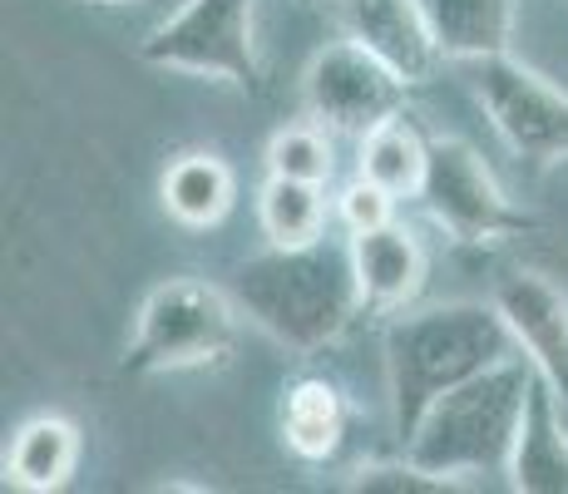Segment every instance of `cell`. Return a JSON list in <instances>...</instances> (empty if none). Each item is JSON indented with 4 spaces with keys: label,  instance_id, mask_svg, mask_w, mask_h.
<instances>
[{
    "label": "cell",
    "instance_id": "cell-1",
    "mask_svg": "<svg viewBox=\"0 0 568 494\" xmlns=\"http://www.w3.org/2000/svg\"><path fill=\"white\" fill-rule=\"evenodd\" d=\"M227 292L247 322L297 356L332 346L362 312L352 243H326V238L302 248L267 243V252L237 262Z\"/></svg>",
    "mask_w": 568,
    "mask_h": 494
},
{
    "label": "cell",
    "instance_id": "cell-2",
    "mask_svg": "<svg viewBox=\"0 0 568 494\" xmlns=\"http://www.w3.org/2000/svg\"><path fill=\"white\" fill-rule=\"evenodd\" d=\"M509 351H515V336L495 302H445L396 316L386 326V381L400 445L445 391L489 371Z\"/></svg>",
    "mask_w": 568,
    "mask_h": 494
},
{
    "label": "cell",
    "instance_id": "cell-3",
    "mask_svg": "<svg viewBox=\"0 0 568 494\" xmlns=\"http://www.w3.org/2000/svg\"><path fill=\"white\" fill-rule=\"evenodd\" d=\"M529 386H534V366L524 356L495 361L489 371L460 381L425 411V421L406 441V455L445 480L505 470L524 421Z\"/></svg>",
    "mask_w": 568,
    "mask_h": 494
},
{
    "label": "cell",
    "instance_id": "cell-4",
    "mask_svg": "<svg viewBox=\"0 0 568 494\" xmlns=\"http://www.w3.org/2000/svg\"><path fill=\"white\" fill-rule=\"evenodd\" d=\"M237 346L233 292L207 288L199 278H169L144 296L134 336L124 346V376H163V371L217 366Z\"/></svg>",
    "mask_w": 568,
    "mask_h": 494
},
{
    "label": "cell",
    "instance_id": "cell-5",
    "mask_svg": "<svg viewBox=\"0 0 568 494\" xmlns=\"http://www.w3.org/2000/svg\"><path fill=\"white\" fill-rule=\"evenodd\" d=\"M257 0H183L139 46V60L154 70L227 80L243 94H262V60L253 36Z\"/></svg>",
    "mask_w": 568,
    "mask_h": 494
},
{
    "label": "cell",
    "instance_id": "cell-6",
    "mask_svg": "<svg viewBox=\"0 0 568 494\" xmlns=\"http://www.w3.org/2000/svg\"><path fill=\"white\" fill-rule=\"evenodd\" d=\"M415 198H420L425 213L455 243H469V248H495V243H509V238L534 233V218L515 208V198L499 189L489 163L465 139H430L425 179Z\"/></svg>",
    "mask_w": 568,
    "mask_h": 494
},
{
    "label": "cell",
    "instance_id": "cell-7",
    "mask_svg": "<svg viewBox=\"0 0 568 494\" xmlns=\"http://www.w3.org/2000/svg\"><path fill=\"white\" fill-rule=\"evenodd\" d=\"M469 94L479 99L485 119L515 159L534 169L568 159V94L519 64L509 50L469 64Z\"/></svg>",
    "mask_w": 568,
    "mask_h": 494
},
{
    "label": "cell",
    "instance_id": "cell-8",
    "mask_svg": "<svg viewBox=\"0 0 568 494\" xmlns=\"http://www.w3.org/2000/svg\"><path fill=\"white\" fill-rule=\"evenodd\" d=\"M415 84L406 74H396L386 60H376L366 46H356L352 36L332 40L307 60L302 70V99L307 114L332 134H371L376 124L406 114Z\"/></svg>",
    "mask_w": 568,
    "mask_h": 494
},
{
    "label": "cell",
    "instance_id": "cell-9",
    "mask_svg": "<svg viewBox=\"0 0 568 494\" xmlns=\"http://www.w3.org/2000/svg\"><path fill=\"white\" fill-rule=\"evenodd\" d=\"M515 351L559 391L568 405V296L544 272H509L495 282V296Z\"/></svg>",
    "mask_w": 568,
    "mask_h": 494
},
{
    "label": "cell",
    "instance_id": "cell-10",
    "mask_svg": "<svg viewBox=\"0 0 568 494\" xmlns=\"http://www.w3.org/2000/svg\"><path fill=\"white\" fill-rule=\"evenodd\" d=\"M342 30L366 46L376 60H386L410 84H430L440 70L445 50L435 40L430 20H425L420 0H336Z\"/></svg>",
    "mask_w": 568,
    "mask_h": 494
},
{
    "label": "cell",
    "instance_id": "cell-11",
    "mask_svg": "<svg viewBox=\"0 0 568 494\" xmlns=\"http://www.w3.org/2000/svg\"><path fill=\"white\" fill-rule=\"evenodd\" d=\"M509 490L515 494H568V425L559 415V391L534 371L524 421L509 450Z\"/></svg>",
    "mask_w": 568,
    "mask_h": 494
},
{
    "label": "cell",
    "instance_id": "cell-12",
    "mask_svg": "<svg viewBox=\"0 0 568 494\" xmlns=\"http://www.w3.org/2000/svg\"><path fill=\"white\" fill-rule=\"evenodd\" d=\"M352 268L362 288V312H400L425 282V248L410 228L386 223L352 233Z\"/></svg>",
    "mask_w": 568,
    "mask_h": 494
},
{
    "label": "cell",
    "instance_id": "cell-13",
    "mask_svg": "<svg viewBox=\"0 0 568 494\" xmlns=\"http://www.w3.org/2000/svg\"><path fill=\"white\" fill-rule=\"evenodd\" d=\"M80 425L70 415H30L6 445V490L54 494L70 485L80 465Z\"/></svg>",
    "mask_w": 568,
    "mask_h": 494
},
{
    "label": "cell",
    "instance_id": "cell-14",
    "mask_svg": "<svg viewBox=\"0 0 568 494\" xmlns=\"http://www.w3.org/2000/svg\"><path fill=\"white\" fill-rule=\"evenodd\" d=\"M282 445L302 465H326L346 441V395L326 376H297L282 395Z\"/></svg>",
    "mask_w": 568,
    "mask_h": 494
},
{
    "label": "cell",
    "instance_id": "cell-15",
    "mask_svg": "<svg viewBox=\"0 0 568 494\" xmlns=\"http://www.w3.org/2000/svg\"><path fill=\"white\" fill-rule=\"evenodd\" d=\"M159 198H163V213L183 228H217L227 213H233V198H237V179L217 153L193 149L179 153V159L163 169L159 179Z\"/></svg>",
    "mask_w": 568,
    "mask_h": 494
},
{
    "label": "cell",
    "instance_id": "cell-16",
    "mask_svg": "<svg viewBox=\"0 0 568 494\" xmlns=\"http://www.w3.org/2000/svg\"><path fill=\"white\" fill-rule=\"evenodd\" d=\"M445 60H489L515 36V0H420Z\"/></svg>",
    "mask_w": 568,
    "mask_h": 494
},
{
    "label": "cell",
    "instance_id": "cell-17",
    "mask_svg": "<svg viewBox=\"0 0 568 494\" xmlns=\"http://www.w3.org/2000/svg\"><path fill=\"white\" fill-rule=\"evenodd\" d=\"M257 223L272 248H302L326 238V183L267 173L257 189Z\"/></svg>",
    "mask_w": 568,
    "mask_h": 494
},
{
    "label": "cell",
    "instance_id": "cell-18",
    "mask_svg": "<svg viewBox=\"0 0 568 494\" xmlns=\"http://www.w3.org/2000/svg\"><path fill=\"white\" fill-rule=\"evenodd\" d=\"M425 153H430V139L410 124L406 114L376 124L371 134H362V159H356V173L371 183H381L396 198H415L425 179Z\"/></svg>",
    "mask_w": 568,
    "mask_h": 494
},
{
    "label": "cell",
    "instance_id": "cell-19",
    "mask_svg": "<svg viewBox=\"0 0 568 494\" xmlns=\"http://www.w3.org/2000/svg\"><path fill=\"white\" fill-rule=\"evenodd\" d=\"M267 173L277 179H307V183H326L332 179V139L316 124H287L267 139Z\"/></svg>",
    "mask_w": 568,
    "mask_h": 494
},
{
    "label": "cell",
    "instance_id": "cell-20",
    "mask_svg": "<svg viewBox=\"0 0 568 494\" xmlns=\"http://www.w3.org/2000/svg\"><path fill=\"white\" fill-rule=\"evenodd\" d=\"M346 490H371V494H445L455 490V480L435 475V470L415 465L410 455L400 460H371V465H356Z\"/></svg>",
    "mask_w": 568,
    "mask_h": 494
},
{
    "label": "cell",
    "instance_id": "cell-21",
    "mask_svg": "<svg viewBox=\"0 0 568 494\" xmlns=\"http://www.w3.org/2000/svg\"><path fill=\"white\" fill-rule=\"evenodd\" d=\"M336 218L346 223V233H371V228L396 223V193H386L381 183H371L356 173L336 198Z\"/></svg>",
    "mask_w": 568,
    "mask_h": 494
},
{
    "label": "cell",
    "instance_id": "cell-22",
    "mask_svg": "<svg viewBox=\"0 0 568 494\" xmlns=\"http://www.w3.org/2000/svg\"><path fill=\"white\" fill-rule=\"evenodd\" d=\"M90 6H139V0H90Z\"/></svg>",
    "mask_w": 568,
    "mask_h": 494
}]
</instances>
